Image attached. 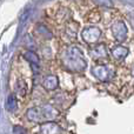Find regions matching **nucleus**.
Instances as JSON below:
<instances>
[{
  "label": "nucleus",
  "instance_id": "obj_1",
  "mask_svg": "<svg viewBox=\"0 0 134 134\" xmlns=\"http://www.w3.org/2000/svg\"><path fill=\"white\" fill-rule=\"evenodd\" d=\"M60 61L65 69L78 73L86 68V59L82 51L76 46H66L60 52Z\"/></svg>",
  "mask_w": 134,
  "mask_h": 134
},
{
  "label": "nucleus",
  "instance_id": "obj_2",
  "mask_svg": "<svg viewBox=\"0 0 134 134\" xmlns=\"http://www.w3.org/2000/svg\"><path fill=\"white\" fill-rule=\"evenodd\" d=\"M60 116V112L52 105H42L30 108L26 112L27 120L35 124H45L49 121H55Z\"/></svg>",
  "mask_w": 134,
  "mask_h": 134
},
{
  "label": "nucleus",
  "instance_id": "obj_3",
  "mask_svg": "<svg viewBox=\"0 0 134 134\" xmlns=\"http://www.w3.org/2000/svg\"><path fill=\"white\" fill-rule=\"evenodd\" d=\"M92 74L101 82H108L114 78L115 71L109 64L100 63L92 68Z\"/></svg>",
  "mask_w": 134,
  "mask_h": 134
},
{
  "label": "nucleus",
  "instance_id": "obj_4",
  "mask_svg": "<svg viewBox=\"0 0 134 134\" xmlns=\"http://www.w3.org/2000/svg\"><path fill=\"white\" fill-rule=\"evenodd\" d=\"M101 38V30L97 26H88L85 27L81 32V39L90 46L99 44V40Z\"/></svg>",
  "mask_w": 134,
  "mask_h": 134
},
{
  "label": "nucleus",
  "instance_id": "obj_5",
  "mask_svg": "<svg viewBox=\"0 0 134 134\" xmlns=\"http://www.w3.org/2000/svg\"><path fill=\"white\" fill-rule=\"evenodd\" d=\"M111 32H112V34H113V37L115 38V40L119 42L125 41L126 38H127V34H128L127 27H126L125 23L121 20H116L112 24Z\"/></svg>",
  "mask_w": 134,
  "mask_h": 134
},
{
  "label": "nucleus",
  "instance_id": "obj_6",
  "mask_svg": "<svg viewBox=\"0 0 134 134\" xmlns=\"http://www.w3.org/2000/svg\"><path fill=\"white\" fill-rule=\"evenodd\" d=\"M90 51L93 58L99 60L100 63H101V60L108 58V49H107V46L105 44H98L94 46H91Z\"/></svg>",
  "mask_w": 134,
  "mask_h": 134
},
{
  "label": "nucleus",
  "instance_id": "obj_7",
  "mask_svg": "<svg viewBox=\"0 0 134 134\" xmlns=\"http://www.w3.org/2000/svg\"><path fill=\"white\" fill-rule=\"evenodd\" d=\"M41 85H42V87H44V90L47 91V92L55 91L57 88L59 87V78L57 75H53V74L47 75L44 78Z\"/></svg>",
  "mask_w": 134,
  "mask_h": 134
},
{
  "label": "nucleus",
  "instance_id": "obj_8",
  "mask_svg": "<svg viewBox=\"0 0 134 134\" xmlns=\"http://www.w3.org/2000/svg\"><path fill=\"white\" fill-rule=\"evenodd\" d=\"M79 33V25L75 21H69L65 25V34L71 41H75Z\"/></svg>",
  "mask_w": 134,
  "mask_h": 134
},
{
  "label": "nucleus",
  "instance_id": "obj_9",
  "mask_svg": "<svg viewBox=\"0 0 134 134\" xmlns=\"http://www.w3.org/2000/svg\"><path fill=\"white\" fill-rule=\"evenodd\" d=\"M40 134H61V128L54 121H49V122L41 124Z\"/></svg>",
  "mask_w": 134,
  "mask_h": 134
},
{
  "label": "nucleus",
  "instance_id": "obj_10",
  "mask_svg": "<svg viewBox=\"0 0 134 134\" xmlns=\"http://www.w3.org/2000/svg\"><path fill=\"white\" fill-rule=\"evenodd\" d=\"M111 53H112L113 58L115 59L116 61H121V60H124V59L127 57L128 48L127 47H125V46H122V45H118V46L113 47V48L111 49Z\"/></svg>",
  "mask_w": 134,
  "mask_h": 134
},
{
  "label": "nucleus",
  "instance_id": "obj_11",
  "mask_svg": "<svg viewBox=\"0 0 134 134\" xmlns=\"http://www.w3.org/2000/svg\"><path fill=\"white\" fill-rule=\"evenodd\" d=\"M23 57L27 63L31 64V66H39L40 65V59L37 55V53H34L33 51H25L23 53Z\"/></svg>",
  "mask_w": 134,
  "mask_h": 134
},
{
  "label": "nucleus",
  "instance_id": "obj_12",
  "mask_svg": "<svg viewBox=\"0 0 134 134\" xmlns=\"http://www.w3.org/2000/svg\"><path fill=\"white\" fill-rule=\"evenodd\" d=\"M101 20V13L98 9H92L86 16V21L90 24H97Z\"/></svg>",
  "mask_w": 134,
  "mask_h": 134
},
{
  "label": "nucleus",
  "instance_id": "obj_13",
  "mask_svg": "<svg viewBox=\"0 0 134 134\" xmlns=\"http://www.w3.org/2000/svg\"><path fill=\"white\" fill-rule=\"evenodd\" d=\"M15 92L19 97H25L27 93V85H26L25 80H18L15 83Z\"/></svg>",
  "mask_w": 134,
  "mask_h": 134
},
{
  "label": "nucleus",
  "instance_id": "obj_14",
  "mask_svg": "<svg viewBox=\"0 0 134 134\" xmlns=\"http://www.w3.org/2000/svg\"><path fill=\"white\" fill-rule=\"evenodd\" d=\"M6 108L9 112H15L18 108V105H16V99L13 94H9L8 98L6 100Z\"/></svg>",
  "mask_w": 134,
  "mask_h": 134
},
{
  "label": "nucleus",
  "instance_id": "obj_15",
  "mask_svg": "<svg viewBox=\"0 0 134 134\" xmlns=\"http://www.w3.org/2000/svg\"><path fill=\"white\" fill-rule=\"evenodd\" d=\"M97 6H101V7H112L113 2L112 0H92Z\"/></svg>",
  "mask_w": 134,
  "mask_h": 134
},
{
  "label": "nucleus",
  "instance_id": "obj_16",
  "mask_svg": "<svg viewBox=\"0 0 134 134\" xmlns=\"http://www.w3.org/2000/svg\"><path fill=\"white\" fill-rule=\"evenodd\" d=\"M13 134H27V131H26V128L21 127V126H14Z\"/></svg>",
  "mask_w": 134,
  "mask_h": 134
}]
</instances>
